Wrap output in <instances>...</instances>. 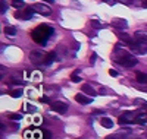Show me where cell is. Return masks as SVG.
<instances>
[{
  "instance_id": "44dd1931",
  "label": "cell",
  "mask_w": 147,
  "mask_h": 139,
  "mask_svg": "<svg viewBox=\"0 0 147 139\" xmlns=\"http://www.w3.org/2000/svg\"><path fill=\"white\" fill-rule=\"evenodd\" d=\"M91 27L93 28H96V29H102L105 25L102 23V22H99V21H91Z\"/></svg>"
},
{
  "instance_id": "7c38bea8",
  "label": "cell",
  "mask_w": 147,
  "mask_h": 139,
  "mask_svg": "<svg viewBox=\"0 0 147 139\" xmlns=\"http://www.w3.org/2000/svg\"><path fill=\"white\" fill-rule=\"evenodd\" d=\"M118 37H119V40L124 41L127 45H131L134 41H136V38H134V37H131V35H128V34H125V32H118Z\"/></svg>"
},
{
  "instance_id": "d6a6232c",
  "label": "cell",
  "mask_w": 147,
  "mask_h": 139,
  "mask_svg": "<svg viewBox=\"0 0 147 139\" xmlns=\"http://www.w3.org/2000/svg\"><path fill=\"white\" fill-rule=\"evenodd\" d=\"M106 139H118V136H107Z\"/></svg>"
},
{
  "instance_id": "9c48e42d",
  "label": "cell",
  "mask_w": 147,
  "mask_h": 139,
  "mask_svg": "<svg viewBox=\"0 0 147 139\" xmlns=\"http://www.w3.org/2000/svg\"><path fill=\"white\" fill-rule=\"evenodd\" d=\"M32 7H34V10L37 12V13H41L44 16H49V15L52 13V9L49 7V6H46V5H41V3H35Z\"/></svg>"
},
{
  "instance_id": "7402d4cb",
  "label": "cell",
  "mask_w": 147,
  "mask_h": 139,
  "mask_svg": "<svg viewBox=\"0 0 147 139\" xmlns=\"http://www.w3.org/2000/svg\"><path fill=\"white\" fill-rule=\"evenodd\" d=\"M25 110H27L28 113H35V111H37V107H35L34 104H30V103H27V104H25Z\"/></svg>"
},
{
  "instance_id": "4fadbf2b",
  "label": "cell",
  "mask_w": 147,
  "mask_h": 139,
  "mask_svg": "<svg viewBox=\"0 0 147 139\" xmlns=\"http://www.w3.org/2000/svg\"><path fill=\"white\" fill-rule=\"evenodd\" d=\"M81 90H82V92L84 94H87V95H91V97H94L97 92H96V90L90 85V84H82V86H81Z\"/></svg>"
},
{
  "instance_id": "8fae6325",
  "label": "cell",
  "mask_w": 147,
  "mask_h": 139,
  "mask_svg": "<svg viewBox=\"0 0 147 139\" xmlns=\"http://www.w3.org/2000/svg\"><path fill=\"white\" fill-rule=\"evenodd\" d=\"M75 101L82 106H87V104H91L93 103V97H88L85 94H77L75 95Z\"/></svg>"
},
{
  "instance_id": "4316f807",
  "label": "cell",
  "mask_w": 147,
  "mask_h": 139,
  "mask_svg": "<svg viewBox=\"0 0 147 139\" xmlns=\"http://www.w3.org/2000/svg\"><path fill=\"white\" fill-rule=\"evenodd\" d=\"M41 133H43V139H50V132H49V130L43 129V130H41Z\"/></svg>"
},
{
  "instance_id": "52a82bcc",
  "label": "cell",
  "mask_w": 147,
  "mask_h": 139,
  "mask_svg": "<svg viewBox=\"0 0 147 139\" xmlns=\"http://www.w3.org/2000/svg\"><path fill=\"white\" fill-rule=\"evenodd\" d=\"M136 123H138V124L147 123V108H140L136 111Z\"/></svg>"
},
{
  "instance_id": "6da1fadb",
  "label": "cell",
  "mask_w": 147,
  "mask_h": 139,
  "mask_svg": "<svg viewBox=\"0 0 147 139\" xmlns=\"http://www.w3.org/2000/svg\"><path fill=\"white\" fill-rule=\"evenodd\" d=\"M53 28L52 27H49V25H40V27H37L32 32H31V37H32V40L37 43V44H41L44 45L49 40V37H50L53 34Z\"/></svg>"
},
{
  "instance_id": "30bf717a",
  "label": "cell",
  "mask_w": 147,
  "mask_h": 139,
  "mask_svg": "<svg viewBox=\"0 0 147 139\" xmlns=\"http://www.w3.org/2000/svg\"><path fill=\"white\" fill-rule=\"evenodd\" d=\"M110 25L116 29H125L128 27V22L125 19H122V18H113L112 22H110Z\"/></svg>"
},
{
  "instance_id": "3957f363",
  "label": "cell",
  "mask_w": 147,
  "mask_h": 139,
  "mask_svg": "<svg viewBox=\"0 0 147 139\" xmlns=\"http://www.w3.org/2000/svg\"><path fill=\"white\" fill-rule=\"evenodd\" d=\"M128 48L134 54H147V43L146 41H134L131 45H128Z\"/></svg>"
},
{
  "instance_id": "d6986e66",
  "label": "cell",
  "mask_w": 147,
  "mask_h": 139,
  "mask_svg": "<svg viewBox=\"0 0 147 139\" xmlns=\"http://www.w3.org/2000/svg\"><path fill=\"white\" fill-rule=\"evenodd\" d=\"M71 81L74 82H81V76H80V70H75L71 75Z\"/></svg>"
},
{
  "instance_id": "d4e9b609",
  "label": "cell",
  "mask_w": 147,
  "mask_h": 139,
  "mask_svg": "<svg viewBox=\"0 0 147 139\" xmlns=\"http://www.w3.org/2000/svg\"><path fill=\"white\" fill-rule=\"evenodd\" d=\"M0 5H2V7H0V12H2V13H6V10H7L6 2H5V0H2V2H0Z\"/></svg>"
},
{
  "instance_id": "836d02e7",
  "label": "cell",
  "mask_w": 147,
  "mask_h": 139,
  "mask_svg": "<svg viewBox=\"0 0 147 139\" xmlns=\"http://www.w3.org/2000/svg\"><path fill=\"white\" fill-rule=\"evenodd\" d=\"M43 2H47V3H53L55 0H43Z\"/></svg>"
},
{
  "instance_id": "83f0119b",
  "label": "cell",
  "mask_w": 147,
  "mask_h": 139,
  "mask_svg": "<svg viewBox=\"0 0 147 139\" xmlns=\"http://www.w3.org/2000/svg\"><path fill=\"white\" fill-rule=\"evenodd\" d=\"M109 75L110 76H113V78H116V76H119V73L115 70V69H109Z\"/></svg>"
},
{
  "instance_id": "ffe728a7",
  "label": "cell",
  "mask_w": 147,
  "mask_h": 139,
  "mask_svg": "<svg viewBox=\"0 0 147 139\" xmlns=\"http://www.w3.org/2000/svg\"><path fill=\"white\" fill-rule=\"evenodd\" d=\"M24 5H25V3H24L22 0H12V6H13V7H16V9H19V7H24Z\"/></svg>"
},
{
  "instance_id": "9a60e30c",
  "label": "cell",
  "mask_w": 147,
  "mask_h": 139,
  "mask_svg": "<svg viewBox=\"0 0 147 139\" xmlns=\"http://www.w3.org/2000/svg\"><path fill=\"white\" fill-rule=\"evenodd\" d=\"M56 60V53L55 51H52V53H49V54H46V59H44V65L46 66H49V65H52V63Z\"/></svg>"
},
{
  "instance_id": "5b68a950",
  "label": "cell",
  "mask_w": 147,
  "mask_h": 139,
  "mask_svg": "<svg viewBox=\"0 0 147 139\" xmlns=\"http://www.w3.org/2000/svg\"><path fill=\"white\" fill-rule=\"evenodd\" d=\"M44 59H46V56H44V53L41 51V50H35V51L30 53V60H31L32 65H35V66L44 63Z\"/></svg>"
},
{
  "instance_id": "603a6c76",
  "label": "cell",
  "mask_w": 147,
  "mask_h": 139,
  "mask_svg": "<svg viewBox=\"0 0 147 139\" xmlns=\"http://www.w3.org/2000/svg\"><path fill=\"white\" fill-rule=\"evenodd\" d=\"M22 92H24L22 90H13V91L10 92V95L13 97V98H19V97H22Z\"/></svg>"
},
{
  "instance_id": "2e32d148",
  "label": "cell",
  "mask_w": 147,
  "mask_h": 139,
  "mask_svg": "<svg viewBox=\"0 0 147 139\" xmlns=\"http://www.w3.org/2000/svg\"><path fill=\"white\" fill-rule=\"evenodd\" d=\"M134 38H136L137 41H146V43H147V32H144V31H137L136 34H134Z\"/></svg>"
},
{
  "instance_id": "277c9868",
  "label": "cell",
  "mask_w": 147,
  "mask_h": 139,
  "mask_svg": "<svg viewBox=\"0 0 147 139\" xmlns=\"http://www.w3.org/2000/svg\"><path fill=\"white\" fill-rule=\"evenodd\" d=\"M119 124H131L136 123V111H124L118 119Z\"/></svg>"
},
{
  "instance_id": "8992f818",
  "label": "cell",
  "mask_w": 147,
  "mask_h": 139,
  "mask_svg": "<svg viewBox=\"0 0 147 139\" xmlns=\"http://www.w3.org/2000/svg\"><path fill=\"white\" fill-rule=\"evenodd\" d=\"M52 110L59 113V114H65V113L68 111V104L66 103H62V101H55V103H52Z\"/></svg>"
},
{
  "instance_id": "1f68e13d",
  "label": "cell",
  "mask_w": 147,
  "mask_h": 139,
  "mask_svg": "<svg viewBox=\"0 0 147 139\" xmlns=\"http://www.w3.org/2000/svg\"><path fill=\"white\" fill-rule=\"evenodd\" d=\"M34 122H35V123H40V122H41V117H35Z\"/></svg>"
},
{
  "instance_id": "f1b7e54d",
  "label": "cell",
  "mask_w": 147,
  "mask_h": 139,
  "mask_svg": "<svg viewBox=\"0 0 147 139\" xmlns=\"http://www.w3.org/2000/svg\"><path fill=\"white\" fill-rule=\"evenodd\" d=\"M96 59H97V54H96V53H93V54H91V61H90L91 65H94V63H96Z\"/></svg>"
},
{
  "instance_id": "ba28073f",
  "label": "cell",
  "mask_w": 147,
  "mask_h": 139,
  "mask_svg": "<svg viewBox=\"0 0 147 139\" xmlns=\"http://www.w3.org/2000/svg\"><path fill=\"white\" fill-rule=\"evenodd\" d=\"M34 13H35L34 7H27L24 12H18V13H15V18H18V19H31L34 16Z\"/></svg>"
},
{
  "instance_id": "cb8c5ba5",
  "label": "cell",
  "mask_w": 147,
  "mask_h": 139,
  "mask_svg": "<svg viewBox=\"0 0 147 139\" xmlns=\"http://www.w3.org/2000/svg\"><path fill=\"white\" fill-rule=\"evenodd\" d=\"M134 104H141V106H144V107L147 108V101H144V100H141V98L134 100Z\"/></svg>"
},
{
  "instance_id": "ac0fdd59",
  "label": "cell",
  "mask_w": 147,
  "mask_h": 139,
  "mask_svg": "<svg viewBox=\"0 0 147 139\" xmlns=\"http://www.w3.org/2000/svg\"><path fill=\"white\" fill-rule=\"evenodd\" d=\"M5 34L12 38V37H15V35H16V28H15V27H12V25H7V27L5 28Z\"/></svg>"
},
{
  "instance_id": "7a4b0ae2",
  "label": "cell",
  "mask_w": 147,
  "mask_h": 139,
  "mask_svg": "<svg viewBox=\"0 0 147 139\" xmlns=\"http://www.w3.org/2000/svg\"><path fill=\"white\" fill-rule=\"evenodd\" d=\"M115 53H116L115 61L124 67H134L138 63V60L134 56H131L129 53H127L125 50H115Z\"/></svg>"
},
{
  "instance_id": "e575fe53",
  "label": "cell",
  "mask_w": 147,
  "mask_h": 139,
  "mask_svg": "<svg viewBox=\"0 0 147 139\" xmlns=\"http://www.w3.org/2000/svg\"><path fill=\"white\" fill-rule=\"evenodd\" d=\"M143 6H144V7H147V0H144V3H143Z\"/></svg>"
},
{
  "instance_id": "f546056e",
  "label": "cell",
  "mask_w": 147,
  "mask_h": 139,
  "mask_svg": "<svg viewBox=\"0 0 147 139\" xmlns=\"http://www.w3.org/2000/svg\"><path fill=\"white\" fill-rule=\"evenodd\" d=\"M103 2H106V3L110 5V6H113V5L116 3V0H103Z\"/></svg>"
},
{
  "instance_id": "5bb4252c",
  "label": "cell",
  "mask_w": 147,
  "mask_h": 139,
  "mask_svg": "<svg viewBox=\"0 0 147 139\" xmlns=\"http://www.w3.org/2000/svg\"><path fill=\"white\" fill-rule=\"evenodd\" d=\"M100 124L103 126V128H106V129H112L113 128V122H112V119H109V117L100 119Z\"/></svg>"
},
{
  "instance_id": "e0dca14e",
  "label": "cell",
  "mask_w": 147,
  "mask_h": 139,
  "mask_svg": "<svg viewBox=\"0 0 147 139\" xmlns=\"http://www.w3.org/2000/svg\"><path fill=\"white\" fill-rule=\"evenodd\" d=\"M136 78H137V82H138V84L147 85V75H146V73H143V72H138ZM146 91H147V90H146Z\"/></svg>"
},
{
  "instance_id": "4dcf8cb0",
  "label": "cell",
  "mask_w": 147,
  "mask_h": 139,
  "mask_svg": "<svg viewBox=\"0 0 147 139\" xmlns=\"http://www.w3.org/2000/svg\"><path fill=\"white\" fill-rule=\"evenodd\" d=\"M93 113H94V114H103L105 111H103V110H94Z\"/></svg>"
},
{
  "instance_id": "484cf974",
  "label": "cell",
  "mask_w": 147,
  "mask_h": 139,
  "mask_svg": "<svg viewBox=\"0 0 147 139\" xmlns=\"http://www.w3.org/2000/svg\"><path fill=\"white\" fill-rule=\"evenodd\" d=\"M9 119H10V120H15V122H16V120L19 122V120L22 119V116H21V114H9Z\"/></svg>"
}]
</instances>
